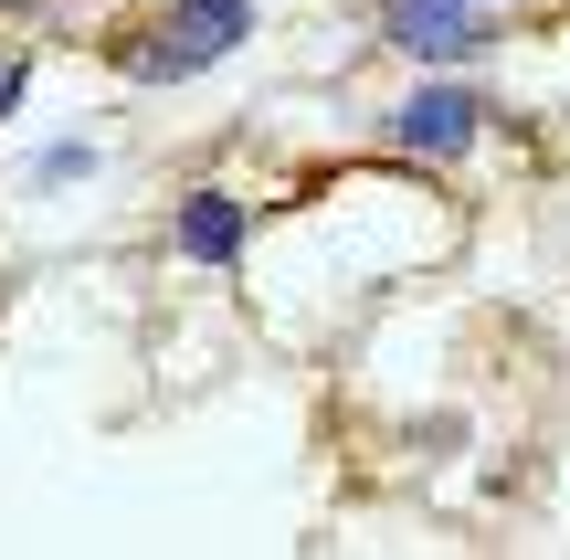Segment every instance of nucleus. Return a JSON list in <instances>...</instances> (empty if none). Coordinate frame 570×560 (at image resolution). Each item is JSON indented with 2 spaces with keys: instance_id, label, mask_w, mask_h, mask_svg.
I'll return each mask as SVG.
<instances>
[{
  "instance_id": "nucleus-8",
  "label": "nucleus",
  "mask_w": 570,
  "mask_h": 560,
  "mask_svg": "<svg viewBox=\"0 0 570 560\" xmlns=\"http://www.w3.org/2000/svg\"><path fill=\"white\" fill-rule=\"evenodd\" d=\"M497 11H508V0H497Z\"/></svg>"
},
{
  "instance_id": "nucleus-1",
  "label": "nucleus",
  "mask_w": 570,
  "mask_h": 560,
  "mask_svg": "<svg viewBox=\"0 0 570 560\" xmlns=\"http://www.w3.org/2000/svg\"><path fill=\"white\" fill-rule=\"evenodd\" d=\"M254 32H265L254 0H148L127 32H106V63L148 96H169V85H202L212 63H233Z\"/></svg>"
},
{
  "instance_id": "nucleus-3",
  "label": "nucleus",
  "mask_w": 570,
  "mask_h": 560,
  "mask_svg": "<svg viewBox=\"0 0 570 560\" xmlns=\"http://www.w3.org/2000/svg\"><path fill=\"white\" fill-rule=\"evenodd\" d=\"M370 32L412 75H465L497 53V0H370Z\"/></svg>"
},
{
  "instance_id": "nucleus-5",
  "label": "nucleus",
  "mask_w": 570,
  "mask_h": 560,
  "mask_svg": "<svg viewBox=\"0 0 570 560\" xmlns=\"http://www.w3.org/2000/svg\"><path fill=\"white\" fill-rule=\"evenodd\" d=\"M96 169H106V138L75 127V138H42L32 159H21V190H32V202H63V190H85Z\"/></svg>"
},
{
  "instance_id": "nucleus-6",
  "label": "nucleus",
  "mask_w": 570,
  "mask_h": 560,
  "mask_svg": "<svg viewBox=\"0 0 570 560\" xmlns=\"http://www.w3.org/2000/svg\"><path fill=\"white\" fill-rule=\"evenodd\" d=\"M21 106H32V42H0V138L21 127Z\"/></svg>"
},
{
  "instance_id": "nucleus-2",
  "label": "nucleus",
  "mask_w": 570,
  "mask_h": 560,
  "mask_svg": "<svg viewBox=\"0 0 570 560\" xmlns=\"http://www.w3.org/2000/svg\"><path fill=\"white\" fill-rule=\"evenodd\" d=\"M497 127H508V106H497L487 85H465V75H412L402 96L381 106V148L402 169H454V159H475Z\"/></svg>"
},
{
  "instance_id": "nucleus-4",
  "label": "nucleus",
  "mask_w": 570,
  "mask_h": 560,
  "mask_svg": "<svg viewBox=\"0 0 570 560\" xmlns=\"http://www.w3.org/2000/svg\"><path fill=\"white\" fill-rule=\"evenodd\" d=\"M159 244H169V265H190V275H233V265H254V190H233V180H190V190H169Z\"/></svg>"
},
{
  "instance_id": "nucleus-7",
  "label": "nucleus",
  "mask_w": 570,
  "mask_h": 560,
  "mask_svg": "<svg viewBox=\"0 0 570 560\" xmlns=\"http://www.w3.org/2000/svg\"><path fill=\"white\" fill-rule=\"evenodd\" d=\"M53 11V0H0V32H11V21H42Z\"/></svg>"
}]
</instances>
